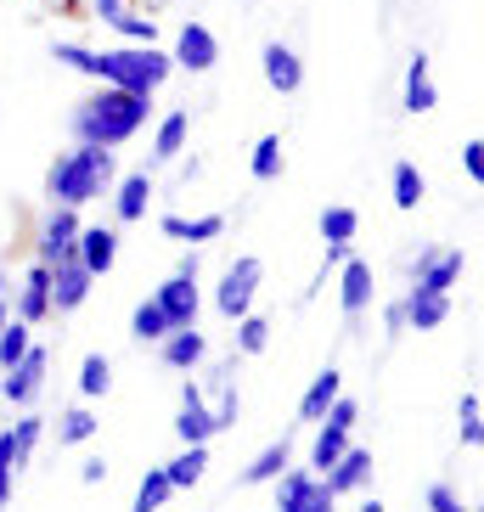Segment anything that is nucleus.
<instances>
[{
    "mask_svg": "<svg viewBox=\"0 0 484 512\" xmlns=\"http://www.w3.org/2000/svg\"><path fill=\"white\" fill-rule=\"evenodd\" d=\"M51 62L74 68V74H91L96 85H119V91H136V96H158L175 62H169L164 46H113V51H91V46H74V40H57L51 46Z\"/></svg>",
    "mask_w": 484,
    "mask_h": 512,
    "instance_id": "f257e3e1",
    "label": "nucleus"
},
{
    "mask_svg": "<svg viewBox=\"0 0 484 512\" xmlns=\"http://www.w3.org/2000/svg\"><path fill=\"white\" fill-rule=\"evenodd\" d=\"M152 119V96L119 91V85H96L91 96H79L74 113H68V136L85 141V147H107L119 152L124 141H136Z\"/></svg>",
    "mask_w": 484,
    "mask_h": 512,
    "instance_id": "f03ea898",
    "label": "nucleus"
},
{
    "mask_svg": "<svg viewBox=\"0 0 484 512\" xmlns=\"http://www.w3.org/2000/svg\"><path fill=\"white\" fill-rule=\"evenodd\" d=\"M119 181V158L107 147H85L74 141L68 152H57L46 169V197L51 209H85L96 197H107V186Z\"/></svg>",
    "mask_w": 484,
    "mask_h": 512,
    "instance_id": "7ed1b4c3",
    "label": "nucleus"
},
{
    "mask_svg": "<svg viewBox=\"0 0 484 512\" xmlns=\"http://www.w3.org/2000/svg\"><path fill=\"white\" fill-rule=\"evenodd\" d=\"M271 484H276V512H333L338 507L327 479L310 473V467H282Z\"/></svg>",
    "mask_w": 484,
    "mask_h": 512,
    "instance_id": "20e7f679",
    "label": "nucleus"
},
{
    "mask_svg": "<svg viewBox=\"0 0 484 512\" xmlns=\"http://www.w3.org/2000/svg\"><path fill=\"white\" fill-rule=\"evenodd\" d=\"M259 282H265V265H259L254 254L231 259L226 276H220V287H214V310H220L226 321L248 316V310H254V299H259Z\"/></svg>",
    "mask_w": 484,
    "mask_h": 512,
    "instance_id": "39448f33",
    "label": "nucleus"
},
{
    "mask_svg": "<svg viewBox=\"0 0 484 512\" xmlns=\"http://www.w3.org/2000/svg\"><path fill=\"white\" fill-rule=\"evenodd\" d=\"M462 248H423L411 259V293H451L462 282Z\"/></svg>",
    "mask_w": 484,
    "mask_h": 512,
    "instance_id": "423d86ee",
    "label": "nucleus"
},
{
    "mask_svg": "<svg viewBox=\"0 0 484 512\" xmlns=\"http://www.w3.org/2000/svg\"><path fill=\"white\" fill-rule=\"evenodd\" d=\"M46 372H51V355L40 344H29V355L12 366V372H0V394H6V406H34L40 389H46Z\"/></svg>",
    "mask_w": 484,
    "mask_h": 512,
    "instance_id": "0eeeda50",
    "label": "nucleus"
},
{
    "mask_svg": "<svg viewBox=\"0 0 484 512\" xmlns=\"http://www.w3.org/2000/svg\"><path fill=\"white\" fill-rule=\"evenodd\" d=\"M74 242H79V209H51L40 220V237H34V259L62 265V259H74Z\"/></svg>",
    "mask_w": 484,
    "mask_h": 512,
    "instance_id": "6e6552de",
    "label": "nucleus"
},
{
    "mask_svg": "<svg viewBox=\"0 0 484 512\" xmlns=\"http://www.w3.org/2000/svg\"><path fill=\"white\" fill-rule=\"evenodd\" d=\"M169 62H175V68H186V74H209L214 62H220V40H214L209 23H181Z\"/></svg>",
    "mask_w": 484,
    "mask_h": 512,
    "instance_id": "1a4fd4ad",
    "label": "nucleus"
},
{
    "mask_svg": "<svg viewBox=\"0 0 484 512\" xmlns=\"http://www.w3.org/2000/svg\"><path fill=\"white\" fill-rule=\"evenodd\" d=\"M96 276L79 265V259H62V265H51V316H74L79 304L91 299Z\"/></svg>",
    "mask_w": 484,
    "mask_h": 512,
    "instance_id": "9d476101",
    "label": "nucleus"
},
{
    "mask_svg": "<svg viewBox=\"0 0 484 512\" xmlns=\"http://www.w3.org/2000/svg\"><path fill=\"white\" fill-rule=\"evenodd\" d=\"M152 304L164 310L169 332H175V327H197V310H203L192 276H164V282H158V293H152Z\"/></svg>",
    "mask_w": 484,
    "mask_h": 512,
    "instance_id": "9b49d317",
    "label": "nucleus"
},
{
    "mask_svg": "<svg viewBox=\"0 0 484 512\" xmlns=\"http://www.w3.org/2000/svg\"><path fill=\"white\" fill-rule=\"evenodd\" d=\"M259 68H265V85H271L276 96H299L304 91V57L293 46H282V40H271V46L259 51Z\"/></svg>",
    "mask_w": 484,
    "mask_h": 512,
    "instance_id": "f8f14e48",
    "label": "nucleus"
},
{
    "mask_svg": "<svg viewBox=\"0 0 484 512\" xmlns=\"http://www.w3.org/2000/svg\"><path fill=\"white\" fill-rule=\"evenodd\" d=\"M107 192H113V220H119V226H136V220H147V203H152L158 186H152L147 169H130V175H119Z\"/></svg>",
    "mask_w": 484,
    "mask_h": 512,
    "instance_id": "ddd939ff",
    "label": "nucleus"
},
{
    "mask_svg": "<svg viewBox=\"0 0 484 512\" xmlns=\"http://www.w3.org/2000/svg\"><path fill=\"white\" fill-rule=\"evenodd\" d=\"M12 316H17V321H29V327H40V321L51 316V265H40V259L29 265V276L17 282Z\"/></svg>",
    "mask_w": 484,
    "mask_h": 512,
    "instance_id": "4468645a",
    "label": "nucleus"
},
{
    "mask_svg": "<svg viewBox=\"0 0 484 512\" xmlns=\"http://www.w3.org/2000/svg\"><path fill=\"white\" fill-rule=\"evenodd\" d=\"M74 259L96 276V282H102V276L113 271V259H119V226H79Z\"/></svg>",
    "mask_w": 484,
    "mask_h": 512,
    "instance_id": "2eb2a0df",
    "label": "nucleus"
},
{
    "mask_svg": "<svg viewBox=\"0 0 484 512\" xmlns=\"http://www.w3.org/2000/svg\"><path fill=\"white\" fill-rule=\"evenodd\" d=\"M175 434H181V445H209L220 428H214V411L209 400H203V383H186L181 389V417H175Z\"/></svg>",
    "mask_w": 484,
    "mask_h": 512,
    "instance_id": "dca6fc26",
    "label": "nucleus"
},
{
    "mask_svg": "<svg viewBox=\"0 0 484 512\" xmlns=\"http://www.w3.org/2000/svg\"><path fill=\"white\" fill-rule=\"evenodd\" d=\"M366 304H372V265L349 254L338 265V310H344V321H361Z\"/></svg>",
    "mask_w": 484,
    "mask_h": 512,
    "instance_id": "f3484780",
    "label": "nucleus"
},
{
    "mask_svg": "<svg viewBox=\"0 0 484 512\" xmlns=\"http://www.w3.org/2000/svg\"><path fill=\"white\" fill-rule=\"evenodd\" d=\"M158 355H164L169 372H197V366L209 361V338H203L197 327H175V332L158 338Z\"/></svg>",
    "mask_w": 484,
    "mask_h": 512,
    "instance_id": "a211bd4d",
    "label": "nucleus"
},
{
    "mask_svg": "<svg viewBox=\"0 0 484 512\" xmlns=\"http://www.w3.org/2000/svg\"><path fill=\"white\" fill-rule=\"evenodd\" d=\"M372 473H378V467H372V451L349 445V451L338 456L321 479H327V490H333V496H355V490H366V484H372Z\"/></svg>",
    "mask_w": 484,
    "mask_h": 512,
    "instance_id": "6ab92c4d",
    "label": "nucleus"
},
{
    "mask_svg": "<svg viewBox=\"0 0 484 512\" xmlns=\"http://www.w3.org/2000/svg\"><path fill=\"white\" fill-rule=\"evenodd\" d=\"M186 141H192V113L169 107L164 119H158V130H152V164H175L186 152Z\"/></svg>",
    "mask_w": 484,
    "mask_h": 512,
    "instance_id": "aec40b11",
    "label": "nucleus"
},
{
    "mask_svg": "<svg viewBox=\"0 0 484 512\" xmlns=\"http://www.w3.org/2000/svg\"><path fill=\"white\" fill-rule=\"evenodd\" d=\"M400 107H406V113H434V107H439L434 74H428V51H411V62H406V91H400Z\"/></svg>",
    "mask_w": 484,
    "mask_h": 512,
    "instance_id": "412c9836",
    "label": "nucleus"
},
{
    "mask_svg": "<svg viewBox=\"0 0 484 512\" xmlns=\"http://www.w3.org/2000/svg\"><path fill=\"white\" fill-rule=\"evenodd\" d=\"M406 332H434L451 321V293H406Z\"/></svg>",
    "mask_w": 484,
    "mask_h": 512,
    "instance_id": "4be33fe9",
    "label": "nucleus"
},
{
    "mask_svg": "<svg viewBox=\"0 0 484 512\" xmlns=\"http://www.w3.org/2000/svg\"><path fill=\"white\" fill-rule=\"evenodd\" d=\"M338 394H344V372H338V366H321V372L310 377L304 400H299V422H321V411L333 406Z\"/></svg>",
    "mask_w": 484,
    "mask_h": 512,
    "instance_id": "5701e85b",
    "label": "nucleus"
},
{
    "mask_svg": "<svg viewBox=\"0 0 484 512\" xmlns=\"http://www.w3.org/2000/svg\"><path fill=\"white\" fill-rule=\"evenodd\" d=\"M158 226H164L169 242H214L220 231H226V214H197V220H186V214H164Z\"/></svg>",
    "mask_w": 484,
    "mask_h": 512,
    "instance_id": "b1692460",
    "label": "nucleus"
},
{
    "mask_svg": "<svg viewBox=\"0 0 484 512\" xmlns=\"http://www.w3.org/2000/svg\"><path fill=\"white\" fill-rule=\"evenodd\" d=\"M282 467H293V445H288V439L265 445V451H259L254 462L242 467V484H248V490H254V484H271L276 473H282Z\"/></svg>",
    "mask_w": 484,
    "mask_h": 512,
    "instance_id": "393cba45",
    "label": "nucleus"
},
{
    "mask_svg": "<svg viewBox=\"0 0 484 512\" xmlns=\"http://www.w3.org/2000/svg\"><path fill=\"white\" fill-rule=\"evenodd\" d=\"M209 473V445H186L175 462H164V479H169V490H192L197 479Z\"/></svg>",
    "mask_w": 484,
    "mask_h": 512,
    "instance_id": "a878e982",
    "label": "nucleus"
},
{
    "mask_svg": "<svg viewBox=\"0 0 484 512\" xmlns=\"http://www.w3.org/2000/svg\"><path fill=\"white\" fill-rule=\"evenodd\" d=\"M6 439H12L17 473H23V467H29V456H34V445H40V439H46V417H34V411L23 406V417H17L12 428H6Z\"/></svg>",
    "mask_w": 484,
    "mask_h": 512,
    "instance_id": "bb28decb",
    "label": "nucleus"
},
{
    "mask_svg": "<svg viewBox=\"0 0 484 512\" xmlns=\"http://www.w3.org/2000/svg\"><path fill=\"white\" fill-rule=\"evenodd\" d=\"M349 451V434L333 428V422H316V439H310V473H327L338 456Z\"/></svg>",
    "mask_w": 484,
    "mask_h": 512,
    "instance_id": "cd10ccee",
    "label": "nucleus"
},
{
    "mask_svg": "<svg viewBox=\"0 0 484 512\" xmlns=\"http://www.w3.org/2000/svg\"><path fill=\"white\" fill-rule=\"evenodd\" d=\"M321 242H355V231H361V214L349 209V203H333V209H321Z\"/></svg>",
    "mask_w": 484,
    "mask_h": 512,
    "instance_id": "c85d7f7f",
    "label": "nucleus"
},
{
    "mask_svg": "<svg viewBox=\"0 0 484 512\" xmlns=\"http://www.w3.org/2000/svg\"><path fill=\"white\" fill-rule=\"evenodd\" d=\"M389 186H394V209H417L423 192H428V181H423V169H417V164H394Z\"/></svg>",
    "mask_w": 484,
    "mask_h": 512,
    "instance_id": "c756f323",
    "label": "nucleus"
},
{
    "mask_svg": "<svg viewBox=\"0 0 484 512\" xmlns=\"http://www.w3.org/2000/svg\"><path fill=\"white\" fill-rule=\"evenodd\" d=\"M29 332H34V327H29V321H17V316L0 327V372H12V366L29 355V344H34Z\"/></svg>",
    "mask_w": 484,
    "mask_h": 512,
    "instance_id": "7c9ffc66",
    "label": "nucleus"
},
{
    "mask_svg": "<svg viewBox=\"0 0 484 512\" xmlns=\"http://www.w3.org/2000/svg\"><path fill=\"white\" fill-rule=\"evenodd\" d=\"M107 29L119 34L124 46H158V23H152L147 12H136V6H130V12L119 17V23H107Z\"/></svg>",
    "mask_w": 484,
    "mask_h": 512,
    "instance_id": "2f4dec72",
    "label": "nucleus"
},
{
    "mask_svg": "<svg viewBox=\"0 0 484 512\" xmlns=\"http://www.w3.org/2000/svg\"><path fill=\"white\" fill-rule=\"evenodd\" d=\"M107 389H113V361H107V355H85V361H79V394L96 400V394H107Z\"/></svg>",
    "mask_w": 484,
    "mask_h": 512,
    "instance_id": "473e14b6",
    "label": "nucleus"
},
{
    "mask_svg": "<svg viewBox=\"0 0 484 512\" xmlns=\"http://www.w3.org/2000/svg\"><path fill=\"white\" fill-rule=\"evenodd\" d=\"M169 496H175V490H169L164 467H147V479L136 484V507H130V512H164Z\"/></svg>",
    "mask_w": 484,
    "mask_h": 512,
    "instance_id": "72a5a7b5",
    "label": "nucleus"
},
{
    "mask_svg": "<svg viewBox=\"0 0 484 512\" xmlns=\"http://www.w3.org/2000/svg\"><path fill=\"white\" fill-rule=\"evenodd\" d=\"M484 400L479 394H462V406H456V434H462V445L468 451H479V439H484Z\"/></svg>",
    "mask_w": 484,
    "mask_h": 512,
    "instance_id": "f704fd0d",
    "label": "nucleus"
},
{
    "mask_svg": "<svg viewBox=\"0 0 484 512\" xmlns=\"http://www.w3.org/2000/svg\"><path fill=\"white\" fill-rule=\"evenodd\" d=\"M265 344H271V321L265 316H237V355H265Z\"/></svg>",
    "mask_w": 484,
    "mask_h": 512,
    "instance_id": "c9c22d12",
    "label": "nucleus"
},
{
    "mask_svg": "<svg viewBox=\"0 0 484 512\" xmlns=\"http://www.w3.org/2000/svg\"><path fill=\"white\" fill-rule=\"evenodd\" d=\"M248 169H254V181H276L282 175V136H259Z\"/></svg>",
    "mask_w": 484,
    "mask_h": 512,
    "instance_id": "e433bc0d",
    "label": "nucleus"
},
{
    "mask_svg": "<svg viewBox=\"0 0 484 512\" xmlns=\"http://www.w3.org/2000/svg\"><path fill=\"white\" fill-rule=\"evenodd\" d=\"M164 332H169L164 310H158L152 299H141V304H136V316H130V338H141V344H158Z\"/></svg>",
    "mask_w": 484,
    "mask_h": 512,
    "instance_id": "4c0bfd02",
    "label": "nucleus"
},
{
    "mask_svg": "<svg viewBox=\"0 0 484 512\" xmlns=\"http://www.w3.org/2000/svg\"><path fill=\"white\" fill-rule=\"evenodd\" d=\"M91 434H96V417H91L85 406L62 411V422H57V445H85Z\"/></svg>",
    "mask_w": 484,
    "mask_h": 512,
    "instance_id": "58836bf2",
    "label": "nucleus"
},
{
    "mask_svg": "<svg viewBox=\"0 0 484 512\" xmlns=\"http://www.w3.org/2000/svg\"><path fill=\"white\" fill-rule=\"evenodd\" d=\"M321 422H333V428H344V434H349V428L361 422V400H349V394H338L333 406L321 411Z\"/></svg>",
    "mask_w": 484,
    "mask_h": 512,
    "instance_id": "ea45409f",
    "label": "nucleus"
},
{
    "mask_svg": "<svg viewBox=\"0 0 484 512\" xmlns=\"http://www.w3.org/2000/svg\"><path fill=\"white\" fill-rule=\"evenodd\" d=\"M12 479H17V456H12V439L0 434V512L12 507Z\"/></svg>",
    "mask_w": 484,
    "mask_h": 512,
    "instance_id": "a19ab883",
    "label": "nucleus"
},
{
    "mask_svg": "<svg viewBox=\"0 0 484 512\" xmlns=\"http://www.w3.org/2000/svg\"><path fill=\"white\" fill-rule=\"evenodd\" d=\"M428 512H462V496H456L451 484H428Z\"/></svg>",
    "mask_w": 484,
    "mask_h": 512,
    "instance_id": "79ce46f5",
    "label": "nucleus"
},
{
    "mask_svg": "<svg viewBox=\"0 0 484 512\" xmlns=\"http://www.w3.org/2000/svg\"><path fill=\"white\" fill-rule=\"evenodd\" d=\"M462 169H468V181H473V186L484 181V141H479V136H473L468 147H462Z\"/></svg>",
    "mask_w": 484,
    "mask_h": 512,
    "instance_id": "37998d69",
    "label": "nucleus"
},
{
    "mask_svg": "<svg viewBox=\"0 0 484 512\" xmlns=\"http://www.w3.org/2000/svg\"><path fill=\"white\" fill-rule=\"evenodd\" d=\"M383 332H389V338H400V332H406V304H400V299L383 304Z\"/></svg>",
    "mask_w": 484,
    "mask_h": 512,
    "instance_id": "c03bdc74",
    "label": "nucleus"
},
{
    "mask_svg": "<svg viewBox=\"0 0 484 512\" xmlns=\"http://www.w3.org/2000/svg\"><path fill=\"white\" fill-rule=\"evenodd\" d=\"M91 12L102 17V23H119V17L130 12V0H91Z\"/></svg>",
    "mask_w": 484,
    "mask_h": 512,
    "instance_id": "a18cd8bd",
    "label": "nucleus"
},
{
    "mask_svg": "<svg viewBox=\"0 0 484 512\" xmlns=\"http://www.w3.org/2000/svg\"><path fill=\"white\" fill-rule=\"evenodd\" d=\"M79 479H85V484H102V479H107V462H102V456H85V462H79Z\"/></svg>",
    "mask_w": 484,
    "mask_h": 512,
    "instance_id": "49530a36",
    "label": "nucleus"
},
{
    "mask_svg": "<svg viewBox=\"0 0 484 512\" xmlns=\"http://www.w3.org/2000/svg\"><path fill=\"white\" fill-rule=\"evenodd\" d=\"M349 259V242H327V259H321V271H338Z\"/></svg>",
    "mask_w": 484,
    "mask_h": 512,
    "instance_id": "de8ad7c7",
    "label": "nucleus"
},
{
    "mask_svg": "<svg viewBox=\"0 0 484 512\" xmlns=\"http://www.w3.org/2000/svg\"><path fill=\"white\" fill-rule=\"evenodd\" d=\"M175 164H181V181H186V186H192L197 175H203V158H186V152H181V158H175Z\"/></svg>",
    "mask_w": 484,
    "mask_h": 512,
    "instance_id": "09e8293b",
    "label": "nucleus"
},
{
    "mask_svg": "<svg viewBox=\"0 0 484 512\" xmlns=\"http://www.w3.org/2000/svg\"><path fill=\"white\" fill-rule=\"evenodd\" d=\"M197 271H203V259H197V248H192V254H181V265H175V276H192V282H197Z\"/></svg>",
    "mask_w": 484,
    "mask_h": 512,
    "instance_id": "8fccbe9b",
    "label": "nucleus"
},
{
    "mask_svg": "<svg viewBox=\"0 0 484 512\" xmlns=\"http://www.w3.org/2000/svg\"><path fill=\"white\" fill-rule=\"evenodd\" d=\"M6 299H12V276L0 271V304H6Z\"/></svg>",
    "mask_w": 484,
    "mask_h": 512,
    "instance_id": "3c124183",
    "label": "nucleus"
},
{
    "mask_svg": "<svg viewBox=\"0 0 484 512\" xmlns=\"http://www.w3.org/2000/svg\"><path fill=\"white\" fill-rule=\"evenodd\" d=\"M361 512H389V507H383L378 496H366V501H361Z\"/></svg>",
    "mask_w": 484,
    "mask_h": 512,
    "instance_id": "603ef678",
    "label": "nucleus"
},
{
    "mask_svg": "<svg viewBox=\"0 0 484 512\" xmlns=\"http://www.w3.org/2000/svg\"><path fill=\"white\" fill-rule=\"evenodd\" d=\"M462 512H479V507H462Z\"/></svg>",
    "mask_w": 484,
    "mask_h": 512,
    "instance_id": "864d4df0",
    "label": "nucleus"
}]
</instances>
